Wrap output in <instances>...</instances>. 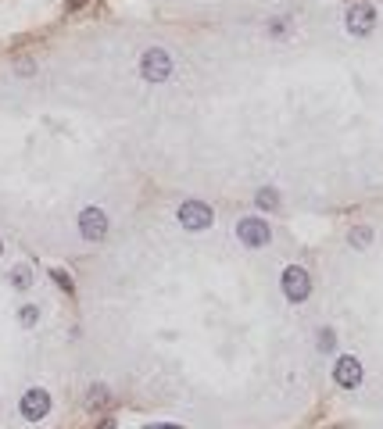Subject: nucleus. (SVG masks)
I'll return each mask as SVG.
<instances>
[{
	"label": "nucleus",
	"instance_id": "obj_1",
	"mask_svg": "<svg viewBox=\"0 0 383 429\" xmlns=\"http://www.w3.org/2000/svg\"><path fill=\"white\" fill-rule=\"evenodd\" d=\"M140 75H144L147 82H165V79L172 75V57H169V50H162V47L144 50V57H140Z\"/></svg>",
	"mask_w": 383,
	"mask_h": 429
},
{
	"label": "nucleus",
	"instance_id": "obj_2",
	"mask_svg": "<svg viewBox=\"0 0 383 429\" xmlns=\"http://www.w3.org/2000/svg\"><path fill=\"white\" fill-rule=\"evenodd\" d=\"M176 219H179V226L183 229H190V233H204L208 226H211V208L204 204V201H183L179 204V211H176Z\"/></svg>",
	"mask_w": 383,
	"mask_h": 429
},
{
	"label": "nucleus",
	"instance_id": "obj_3",
	"mask_svg": "<svg viewBox=\"0 0 383 429\" xmlns=\"http://www.w3.org/2000/svg\"><path fill=\"white\" fill-rule=\"evenodd\" d=\"M283 293H286V300H294V304L308 300V293H312V275H308L301 265H286V268H283Z\"/></svg>",
	"mask_w": 383,
	"mask_h": 429
},
{
	"label": "nucleus",
	"instance_id": "obj_4",
	"mask_svg": "<svg viewBox=\"0 0 383 429\" xmlns=\"http://www.w3.org/2000/svg\"><path fill=\"white\" fill-rule=\"evenodd\" d=\"M344 25H347V33L351 36H369L372 33V25H376V8L372 4H351L347 8V18H344Z\"/></svg>",
	"mask_w": 383,
	"mask_h": 429
},
{
	"label": "nucleus",
	"instance_id": "obj_5",
	"mask_svg": "<svg viewBox=\"0 0 383 429\" xmlns=\"http://www.w3.org/2000/svg\"><path fill=\"white\" fill-rule=\"evenodd\" d=\"M237 236L244 247H265V243L272 240V229L265 219H240L237 222Z\"/></svg>",
	"mask_w": 383,
	"mask_h": 429
},
{
	"label": "nucleus",
	"instance_id": "obj_6",
	"mask_svg": "<svg viewBox=\"0 0 383 429\" xmlns=\"http://www.w3.org/2000/svg\"><path fill=\"white\" fill-rule=\"evenodd\" d=\"M79 233H83V240H90V243L104 240V236H108V214H104L101 208H83V214H79Z\"/></svg>",
	"mask_w": 383,
	"mask_h": 429
},
{
	"label": "nucleus",
	"instance_id": "obj_7",
	"mask_svg": "<svg viewBox=\"0 0 383 429\" xmlns=\"http://www.w3.org/2000/svg\"><path fill=\"white\" fill-rule=\"evenodd\" d=\"M333 379H337V386H344V390L362 386V361L351 358V354L337 358V365H333Z\"/></svg>",
	"mask_w": 383,
	"mask_h": 429
},
{
	"label": "nucleus",
	"instance_id": "obj_8",
	"mask_svg": "<svg viewBox=\"0 0 383 429\" xmlns=\"http://www.w3.org/2000/svg\"><path fill=\"white\" fill-rule=\"evenodd\" d=\"M22 415L29 419V422H40V419H47V412H50V393L47 390H25V397H22Z\"/></svg>",
	"mask_w": 383,
	"mask_h": 429
},
{
	"label": "nucleus",
	"instance_id": "obj_9",
	"mask_svg": "<svg viewBox=\"0 0 383 429\" xmlns=\"http://www.w3.org/2000/svg\"><path fill=\"white\" fill-rule=\"evenodd\" d=\"M347 243H351V247H369V243H372V229L369 226H355V229H351V236H347Z\"/></svg>",
	"mask_w": 383,
	"mask_h": 429
},
{
	"label": "nucleus",
	"instance_id": "obj_10",
	"mask_svg": "<svg viewBox=\"0 0 383 429\" xmlns=\"http://www.w3.org/2000/svg\"><path fill=\"white\" fill-rule=\"evenodd\" d=\"M254 204H258L262 211H272V208L279 204V194H276L272 187H265V190H258V194H254Z\"/></svg>",
	"mask_w": 383,
	"mask_h": 429
},
{
	"label": "nucleus",
	"instance_id": "obj_11",
	"mask_svg": "<svg viewBox=\"0 0 383 429\" xmlns=\"http://www.w3.org/2000/svg\"><path fill=\"white\" fill-rule=\"evenodd\" d=\"M11 283L18 290H29V286H33V272H29V268H11Z\"/></svg>",
	"mask_w": 383,
	"mask_h": 429
},
{
	"label": "nucleus",
	"instance_id": "obj_12",
	"mask_svg": "<svg viewBox=\"0 0 383 429\" xmlns=\"http://www.w3.org/2000/svg\"><path fill=\"white\" fill-rule=\"evenodd\" d=\"M86 397H90V405H108V386L104 383H93Z\"/></svg>",
	"mask_w": 383,
	"mask_h": 429
},
{
	"label": "nucleus",
	"instance_id": "obj_13",
	"mask_svg": "<svg viewBox=\"0 0 383 429\" xmlns=\"http://www.w3.org/2000/svg\"><path fill=\"white\" fill-rule=\"evenodd\" d=\"M333 347H337L333 329H323V333H319V351H333Z\"/></svg>",
	"mask_w": 383,
	"mask_h": 429
},
{
	"label": "nucleus",
	"instance_id": "obj_14",
	"mask_svg": "<svg viewBox=\"0 0 383 429\" xmlns=\"http://www.w3.org/2000/svg\"><path fill=\"white\" fill-rule=\"evenodd\" d=\"M18 315H22V326H33V322H36V315H40V312H36V308H33V304H29V308H22V312H18Z\"/></svg>",
	"mask_w": 383,
	"mask_h": 429
},
{
	"label": "nucleus",
	"instance_id": "obj_15",
	"mask_svg": "<svg viewBox=\"0 0 383 429\" xmlns=\"http://www.w3.org/2000/svg\"><path fill=\"white\" fill-rule=\"evenodd\" d=\"M50 275H54V279L61 283V290H72V279H69V272H61V268H54Z\"/></svg>",
	"mask_w": 383,
	"mask_h": 429
},
{
	"label": "nucleus",
	"instance_id": "obj_16",
	"mask_svg": "<svg viewBox=\"0 0 383 429\" xmlns=\"http://www.w3.org/2000/svg\"><path fill=\"white\" fill-rule=\"evenodd\" d=\"M269 33L272 36H283L286 33V22H269Z\"/></svg>",
	"mask_w": 383,
	"mask_h": 429
},
{
	"label": "nucleus",
	"instance_id": "obj_17",
	"mask_svg": "<svg viewBox=\"0 0 383 429\" xmlns=\"http://www.w3.org/2000/svg\"><path fill=\"white\" fill-rule=\"evenodd\" d=\"M147 429H183V426H176V422H154V426H147Z\"/></svg>",
	"mask_w": 383,
	"mask_h": 429
},
{
	"label": "nucleus",
	"instance_id": "obj_18",
	"mask_svg": "<svg viewBox=\"0 0 383 429\" xmlns=\"http://www.w3.org/2000/svg\"><path fill=\"white\" fill-rule=\"evenodd\" d=\"M97 429H115V419H104V422H101Z\"/></svg>",
	"mask_w": 383,
	"mask_h": 429
},
{
	"label": "nucleus",
	"instance_id": "obj_19",
	"mask_svg": "<svg viewBox=\"0 0 383 429\" xmlns=\"http://www.w3.org/2000/svg\"><path fill=\"white\" fill-rule=\"evenodd\" d=\"M86 4V0H69V8H83Z\"/></svg>",
	"mask_w": 383,
	"mask_h": 429
},
{
	"label": "nucleus",
	"instance_id": "obj_20",
	"mask_svg": "<svg viewBox=\"0 0 383 429\" xmlns=\"http://www.w3.org/2000/svg\"><path fill=\"white\" fill-rule=\"evenodd\" d=\"M0 251H4V247H0Z\"/></svg>",
	"mask_w": 383,
	"mask_h": 429
}]
</instances>
